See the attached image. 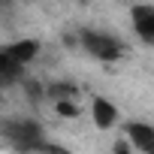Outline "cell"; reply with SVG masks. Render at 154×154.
<instances>
[{
  "mask_svg": "<svg viewBox=\"0 0 154 154\" xmlns=\"http://www.w3.org/2000/svg\"><path fill=\"white\" fill-rule=\"evenodd\" d=\"M36 154H69V151H66V148H60V145H54V142H48V139H45V142H42V145H39V151H36Z\"/></svg>",
  "mask_w": 154,
  "mask_h": 154,
  "instance_id": "30bf717a",
  "label": "cell"
},
{
  "mask_svg": "<svg viewBox=\"0 0 154 154\" xmlns=\"http://www.w3.org/2000/svg\"><path fill=\"white\" fill-rule=\"evenodd\" d=\"M118 118H121V112H118L115 103H109L106 97H94V100H91V121H94L97 130H109V127H115Z\"/></svg>",
  "mask_w": 154,
  "mask_h": 154,
  "instance_id": "277c9868",
  "label": "cell"
},
{
  "mask_svg": "<svg viewBox=\"0 0 154 154\" xmlns=\"http://www.w3.org/2000/svg\"><path fill=\"white\" fill-rule=\"evenodd\" d=\"M115 154H130V142H115Z\"/></svg>",
  "mask_w": 154,
  "mask_h": 154,
  "instance_id": "8fae6325",
  "label": "cell"
},
{
  "mask_svg": "<svg viewBox=\"0 0 154 154\" xmlns=\"http://www.w3.org/2000/svg\"><path fill=\"white\" fill-rule=\"evenodd\" d=\"M3 136L18 151H33V154L45 142V133H42V127L33 118H9V121H3Z\"/></svg>",
  "mask_w": 154,
  "mask_h": 154,
  "instance_id": "7a4b0ae2",
  "label": "cell"
},
{
  "mask_svg": "<svg viewBox=\"0 0 154 154\" xmlns=\"http://www.w3.org/2000/svg\"><path fill=\"white\" fill-rule=\"evenodd\" d=\"M0 103H3V97H0Z\"/></svg>",
  "mask_w": 154,
  "mask_h": 154,
  "instance_id": "7c38bea8",
  "label": "cell"
},
{
  "mask_svg": "<svg viewBox=\"0 0 154 154\" xmlns=\"http://www.w3.org/2000/svg\"><path fill=\"white\" fill-rule=\"evenodd\" d=\"M39 39H33V36H24V39H15V42H9V45H3V51L18 63V66H24V63H30L36 54H39Z\"/></svg>",
  "mask_w": 154,
  "mask_h": 154,
  "instance_id": "5b68a950",
  "label": "cell"
},
{
  "mask_svg": "<svg viewBox=\"0 0 154 154\" xmlns=\"http://www.w3.org/2000/svg\"><path fill=\"white\" fill-rule=\"evenodd\" d=\"M124 133H127L130 148H139L142 154H151L154 151V127L151 124H145V121H127L124 124Z\"/></svg>",
  "mask_w": 154,
  "mask_h": 154,
  "instance_id": "3957f363",
  "label": "cell"
},
{
  "mask_svg": "<svg viewBox=\"0 0 154 154\" xmlns=\"http://www.w3.org/2000/svg\"><path fill=\"white\" fill-rule=\"evenodd\" d=\"M75 94H79V88H75L72 82H51L45 85V97L51 103H63V100H72Z\"/></svg>",
  "mask_w": 154,
  "mask_h": 154,
  "instance_id": "ba28073f",
  "label": "cell"
},
{
  "mask_svg": "<svg viewBox=\"0 0 154 154\" xmlns=\"http://www.w3.org/2000/svg\"><path fill=\"white\" fill-rule=\"evenodd\" d=\"M54 109H57V115H63V118H75V115H79V109H75V103H72V100L54 103Z\"/></svg>",
  "mask_w": 154,
  "mask_h": 154,
  "instance_id": "9c48e42d",
  "label": "cell"
},
{
  "mask_svg": "<svg viewBox=\"0 0 154 154\" xmlns=\"http://www.w3.org/2000/svg\"><path fill=\"white\" fill-rule=\"evenodd\" d=\"M79 45H82L91 57H97V60H118V57H124V51H127V42H124L121 36L103 33V30H91V27H82V30H79Z\"/></svg>",
  "mask_w": 154,
  "mask_h": 154,
  "instance_id": "6da1fadb",
  "label": "cell"
},
{
  "mask_svg": "<svg viewBox=\"0 0 154 154\" xmlns=\"http://www.w3.org/2000/svg\"><path fill=\"white\" fill-rule=\"evenodd\" d=\"M130 21H133V30L139 33V39L154 42V6H133Z\"/></svg>",
  "mask_w": 154,
  "mask_h": 154,
  "instance_id": "8992f818",
  "label": "cell"
},
{
  "mask_svg": "<svg viewBox=\"0 0 154 154\" xmlns=\"http://www.w3.org/2000/svg\"><path fill=\"white\" fill-rule=\"evenodd\" d=\"M18 82H24V66H18L0 45V91L9 85H18Z\"/></svg>",
  "mask_w": 154,
  "mask_h": 154,
  "instance_id": "52a82bcc",
  "label": "cell"
}]
</instances>
